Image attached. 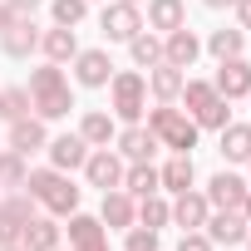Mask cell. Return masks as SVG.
I'll return each mask as SVG.
<instances>
[{
  "mask_svg": "<svg viewBox=\"0 0 251 251\" xmlns=\"http://www.w3.org/2000/svg\"><path fill=\"white\" fill-rule=\"evenodd\" d=\"M197 123H202V128H226V103H222V99H212V103L197 113Z\"/></svg>",
  "mask_w": 251,
  "mask_h": 251,
  "instance_id": "obj_35",
  "label": "cell"
},
{
  "mask_svg": "<svg viewBox=\"0 0 251 251\" xmlns=\"http://www.w3.org/2000/svg\"><path fill=\"white\" fill-rule=\"evenodd\" d=\"M207 5H212V10H222V5H236V0H207Z\"/></svg>",
  "mask_w": 251,
  "mask_h": 251,
  "instance_id": "obj_42",
  "label": "cell"
},
{
  "mask_svg": "<svg viewBox=\"0 0 251 251\" xmlns=\"http://www.w3.org/2000/svg\"><path fill=\"white\" fill-rule=\"evenodd\" d=\"M5 5H10V10H15V15H30V10H35V5H40V0H5Z\"/></svg>",
  "mask_w": 251,
  "mask_h": 251,
  "instance_id": "obj_39",
  "label": "cell"
},
{
  "mask_svg": "<svg viewBox=\"0 0 251 251\" xmlns=\"http://www.w3.org/2000/svg\"><path fill=\"white\" fill-rule=\"evenodd\" d=\"M20 241H25V251H54V241H59V226H54V222H25Z\"/></svg>",
  "mask_w": 251,
  "mask_h": 251,
  "instance_id": "obj_18",
  "label": "cell"
},
{
  "mask_svg": "<svg viewBox=\"0 0 251 251\" xmlns=\"http://www.w3.org/2000/svg\"><path fill=\"white\" fill-rule=\"evenodd\" d=\"M207 197H212L217 207H241V197H246V182H241V177H231V173H217V177L207 182Z\"/></svg>",
  "mask_w": 251,
  "mask_h": 251,
  "instance_id": "obj_12",
  "label": "cell"
},
{
  "mask_svg": "<svg viewBox=\"0 0 251 251\" xmlns=\"http://www.w3.org/2000/svg\"><path fill=\"white\" fill-rule=\"evenodd\" d=\"M0 45H5V54H10V59H25V54L40 45V35H35V25H30V20H10V30L0 35Z\"/></svg>",
  "mask_w": 251,
  "mask_h": 251,
  "instance_id": "obj_8",
  "label": "cell"
},
{
  "mask_svg": "<svg viewBox=\"0 0 251 251\" xmlns=\"http://www.w3.org/2000/svg\"><path fill=\"white\" fill-rule=\"evenodd\" d=\"M79 138H84V143H108V138H113V118H108V113H89V118L79 123Z\"/></svg>",
  "mask_w": 251,
  "mask_h": 251,
  "instance_id": "obj_26",
  "label": "cell"
},
{
  "mask_svg": "<svg viewBox=\"0 0 251 251\" xmlns=\"http://www.w3.org/2000/svg\"><path fill=\"white\" fill-rule=\"evenodd\" d=\"M222 158L246 163V158H251V128H241V123H226V128H222Z\"/></svg>",
  "mask_w": 251,
  "mask_h": 251,
  "instance_id": "obj_14",
  "label": "cell"
},
{
  "mask_svg": "<svg viewBox=\"0 0 251 251\" xmlns=\"http://www.w3.org/2000/svg\"><path fill=\"white\" fill-rule=\"evenodd\" d=\"M246 241H251V231H246Z\"/></svg>",
  "mask_w": 251,
  "mask_h": 251,
  "instance_id": "obj_45",
  "label": "cell"
},
{
  "mask_svg": "<svg viewBox=\"0 0 251 251\" xmlns=\"http://www.w3.org/2000/svg\"><path fill=\"white\" fill-rule=\"evenodd\" d=\"M148 20L153 30H182V0H148Z\"/></svg>",
  "mask_w": 251,
  "mask_h": 251,
  "instance_id": "obj_16",
  "label": "cell"
},
{
  "mask_svg": "<svg viewBox=\"0 0 251 251\" xmlns=\"http://www.w3.org/2000/svg\"><path fill=\"white\" fill-rule=\"evenodd\" d=\"M128 251H158V231H128Z\"/></svg>",
  "mask_w": 251,
  "mask_h": 251,
  "instance_id": "obj_36",
  "label": "cell"
},
{
  "mask_svg": "<svg viewBox=\"0 0 251 251\" xmlns=\"http://www.w3.org/2000/svg\"><path fill=\"white\" fill-rule=\"evenodd\" d=\"M30 173H25V163H20V153H5L0 158V182H10V187H20Z\"/></svg>",
  "mask_w": 251,
  "mask_h": 251,
  "instance_id": "obj_33",
  "label": "cell"
},
{
  "mask_svg": "<svg viewBox=\"0 0 251 251\" xmlns=\"http://www.w3.org/2000/svg\"><path fill=\"white\" fill-rule=\"evenodd\" d=\"M173 217H177L187 231H192V226H202V222H207V197H192V192H182V197H177V207H173Z\"/></svg>",
  "mask_w": 251,
  "mask_h": 251,
  "instance_id": "obj_21",
  "label": "cell"
},
{
  "mask_svg": "<svg viewBox=\"0 0 251 251\" xmlns=\"http://www.w3.org/2000/svg\"><path fill=\"white\" fill-rule=\"evenodd\" d=\"M89 182L103 187V192L118 187V182H123V163H118L113 153H94V158H89Z\"/></svg>",
  "mask_w": 251,
  "mask_h": 251,
  "instance_id": "obj_11",
  "label": "cell"
},
{
  "mask_svg": "<svg viewBox=\"0 0 251 251\" xmlns=\"http://www.w3.org/2000/svg\"><path fill=\"white\" fill-rule=\"evenodd\" d=\"M128 45H133V64H158V59H163V45H158L153 35H133Z\"/></svg>",
  "mask_w": 251,
  "mask_h": 251,
  "instance_id": "obj_30",
  "label": "cell"
},
{
  "mask_svg": "<svg viewBox=\"0 0 251 251\" xmlns=\"http://www.w3.org/2000/svg\"><path fill=\"white\" fill-rule=\"evenodd\" d=\"M128 5H138V0H128Z\"/></svg>",
  "mask_w": 251,
  "mask_h": 251,
  "instance_id": "obj_44",
  "label": "cell"
},
{
  "mask_svg": "<svg viewBox=\"0 0 251 251\" xmlns=\"http://www.w3.org/2000/svg\"><path fill=\"white\" fill-rule=\"evenodd\" d=\"M5 251H15V246H5Z\"/></svg>",
  "mask_w": 251,
  "mask_h": 251,
  "instance_id": "obj_46",
  "label": "cell"
},
{
  "mask_svg": "<svg viewBox=\"0 0 251 251\" xmlns=\"http://www.w3.org/2000/svg\"><path fill=\"white\" fill-rule=\"evenodd\" d=\"M148 84H153L158 99H177V94H182V69H177V64H163V69H153Z\"/></svg>",
  "mask_w": 251,
  "mask_h": 251,
  "instance_id": "obj_24",
  "label": "cell"
},
{
  "mask_svg": "<svg viewBox=\"0 0 251 251\" xmlns=\"http://www.w3.org/2000/svg\"><path fill=\"white\" fill-rule=\"evenodd\" d=\"M177 251H212V241H207V236H197V231H187V236L177 241Z\"/></svg>",
  "mask_w": 251,
  "mask_h": 251,
  "instance_id": "obj_37",
  "label": "cell"
},
{
  "mask_svg": "<svg viewBox=\"0 0 251 251\" xmlns=\"http://www.w3.org/2000/svg\"><path fill=\"white\" fill-rule=\"evenodd\" d=\"M25 108H30V89H5V94H0V113H5L10 123L25 118Z\"/></svg>",
  "mask_w": 251,
  "mask_h": 251,
  "instance_id": "obj_29",
  "label": "cell"
},
{
  "mask_svg": "<svg viewBox=\"0 0 251 251\" xmlns=\"http://www.w3.org/2000/svg\"><path fill=\"white\" fill-rule=\"evenodd\" d=\"M158 182H163V177H158L148 163H133V173H128V192H138V197H153V192H158Z\"/></svg>",
  "mask_w": 251,
  "mask_h": 251,
  "instance_id": "obj_28",
  "label": "cell"
},
{
  "mask_svg": "<svg viewBox=\"0 0 251 251\" xmlns=\"http://www.w3.org/2000/svg\"><path fill=\"white\" fill-rule=\"evenodd\" d=\"M241 207H246V217H251V192H246V197H241Z\"/></svg>",
  "mask_w": 251,
  "mask_h": 251,
  "instance_id": "obj_43",
  "label": "cell"
},
{
  "mask_svg": "<svg viewBox=\"0 0 251 251\" xmlns=\"http://www.w3.org/2000/svg\"><path fill=\"white\" fill-rule=\"evenodd\" d=\"M69 241H74L79 251H108V246H103V231H99L94 217H74V222H69Z\"/></svg>",
  "mask_w": 251,
  "mask_h": 251,
  "instance_id": "obj_15",
  "label": "cell"
},
{
  "mask_svg": "<svg viewBox=\"0 0 251 251\" xmlns=\"http://www.w3.org/2000/svg\"><path fill=\"white\" fill-rule=\"evenodd\" d=\"M74 74H79V84L99 89V84H108V79H113V64H108V54H103V50H84V54H79V64H74Z\"/></svg>",
  "mask_w": 251,
  "mask_h": 251,
  "instance_id": "obj_7",
  "label": "cell"
},
{
  "mask_svg": "<svg viewBox=\"0 0 251 251\" xmlns=\"http://www.w3.org/2000/svg\"><path fill=\"white\" fill-rule=\"evenodd\" d=\"M197 50H202V45H197V35H192V30H173V35H168V45H163L168 64H177V69H187V64L197 59Z\"/></svg>",
  "mask_w": 251,
  "mask_h": 251,
  "instance_id": "obj_10",
  "label": "cell"
},
{
  "mask_svg": "<svg viewBox=\"0 0 251 251\" xmlns=\"http://www.w3.org/2000/svg\"><path fill=\"white\" fill-rule=\"evenodd\" d=\"M217 94H226V99H241V94H251V64H246L241 54H236V59H222Z\"/></svg>",
  "mask_w": 251,
  "mask_h": 251,
  "instance_id": "obj_6",
  "label": "cell"
},
{
  "mask_svg": "<svg viewBox=\"0 0 251 251\" xmlns=\"http://www.w3.org/2000/svg\"><path fill=\"white\" fill-rule=\"evenodd\" d=\"M138 30H143V20H138V5L118 0V5H108V10H103V35H108V40H133Z\"/></svg>",
  "mask_w": 251,
  "mask_h": 251,
  "instance_id": "obj_5",
  "label": "cell"
},
{
  "mask_svg": "<svg viewBox=\"0 0 251 251\" xmlns=\"http://www.w3.org/2000/svg\"><path fill=\"white\" fill-rule=\"evenodd\" d=\"M207 226H212V241H226V246L246 241V217H236V212H222V217H212Z\"/></svg>",
  "mask_w": 251,
  "mask_h": 251,
  "instance_id": "obj_17",
  "label": "cell"
},
{
  "mask_svg": "<svg viewBox=\"0 0 251 251\" xmlns=\"http://www.w3.org/2000/svg\"><path fill=\"white\" fill-rule=\"evenodd\" d=\"M246 163H251V158H246Z\"/></svg>",
  "mask_w": 251,
  "mask_h": 251,
  "instance_id": "obj_47",
  "label": "cell"
},
{
  "mask_svg": "<svg viewBox=\"0 0 251 251\" xmlns=\"http://www.w3.org/2000/svg\"><path fill=\"white\" fill-rule=\"evenodd\" d=\"M153 133H163L168 148H177V153H187L197 143V128H192L182 113H173V108H153Z\"/></svg>",
  "mask_w": 251,
  "mask_h": 251,
  "instance_id": "obj_4",
  "label": "cell"
},
{
  "mask_svg": "<svg viewBox=\"0 0 251 251\" xmlns=\"http://www.w3.org/2000/svg\"><path fill=\"white\" fill-rule=\"evenodd\" d=\"M10 20H15V10H10V5H0V35L10 30Z\"/></svg>",
  "mask_w": 251,
  "mask_h": 251,
  "instance_id": "obj_40",
  "label": "cell"
},
{
  "mask_svg": "<svg viewBox=\"0 0 251 251\" xmlns=\"http://www.w3.org/2000/svg\"><path fill=\"white\" fill-rule=\"evenodd\" d=\"M84 148H89V143H84L79 133H64V138L50 143V163H54V168H79V163H89Z\"/></svg>",
  "mask_w": 251,
  "mask_h": 251,
  "instance_id": "obj_9",
  "label": "cell"
},
{
  "mask_svg": "<svg viewBox=\"0 0 251 251\" xmlns=\"http://www.w3.org/2000/svg\"><path fill=\"white\" fill-rule=\"evenodd\" d=\"M158 177H163V187H173V192H187V187H192V158H187V153H177V158H173V163H168Z\"/></svg>",
  "mask_w": 251,
  "mask_h": 251,
  "instance_id": "obj_20",
  "label": "cell"
},
{
  "mask_svg": "<svg viewBox=\"0 0 251 251\" xmlns=\"http://www.w3.org/2000/svg\"><path fill=\"white\" fill-rule=\"evenodd\" d=\"M138 212H143V226H163V222L173 217V212H168V202H158V197H143V207H138Z\"/></svg>",
  "mask_w": 251,
  "mask_h": 251,
  "instance_id": "obj_34",
  "label": "cell"
},
{
  "mask_svg": "<svg viewBox=\"0 0 251 251\" xmlns=\"http://www.w3.org/2000/svg\"><path fill=\"white\" fill-rule=\"evenodd\" d=\"M182 94H187V108L202 113L212 99H217V84H202V79H182Z\"/></svg>",
  "mask_w": 251,
  "mask_h": 251,
  "instance_id": "obj_27",
  "label": "cell"
},
{
  "mask_svg": "<svg viewBox=\"0 0 251 251\" xmlns=\"http://www.w3.org/2000/svg\"><path fill=\"white\" fill-rule=\"evenodd\" d=\"M241 45H246V35H241V30H212V40H207V50H212L217 59H236V54H241Z\"/></svg>",
  "mask_w": 251,
  "mask_h": 251,
  "instance_id": "obj_23",
  "label": "cell"
},
{
  "mask_svg": "<svg viewBox=\"0 0 251 251\" xmlns=\"http://www.w3.org/2000/svg\"><path fill=\"white\" fill-rule=\"evenodd\" d=\"M118 148H123V153H128L133 163H143V158H148V153H153L158 143H153V133H148V128H128V133H123V138H118Z\"/></svg>",
  "mask_w": 251,
  "mask_h": 251,
  "instance_id": "obj_25",
  "label": "cell"
},
{
  "mask_svg": "<svg viewBox=\"0 0 251 251\" xmlns=\"http://www.w3.org/2000/svg\"><path fill=\"white\" fill-rule=\"evenodd\" d=\"M236 10H241V25L251 30V0H236Z\"/></svg>",
  "mask_w": 251,
  "mask_h": 251,
  "instance_id": "obj_41",
  "label": "cell"
},
{
  "mask_svg": "<svg viewBox=\"0 0 251 251\" xmlns=\"http://www.w3.org/2000/svg\"><path fill=\"white\" fill-rule=\"evenodd\" d=\"M40 45H45V54H50L54 64H59V59H74V54H79V45H74V30H69V25L50 30V35H45Z\"/></svg>",
  "mask_w": 251,
  "mask_h": 251,
  "instance_id": "obj_19",
  "label": "cell"
},
{
  "mask_svg": "<svg viewBox=\"0 0 251 251\" xmlns=\"http://www.w3.org/2000/svg\"><path fill=\"white\" fill-rule=\"evenodd\" d=\"M25 187H30V197H40L50 212H74V202H79V187L64 182L59 173H30Z\"/></svg>",
  "mask_w": 251,
  "mask_h": 251,
  "instance_id": "obj_2",
  "label": "cell"
},
{
  "mask_svg": "<svg viewBox=\"0 0 251 251\" xmlns=\"http://www.w3.org/2000/svg\"><path fill=\"white\" fill-rule=\"evenodd\" d=\"M84 10H89V0H54V20L59 25H79Z\"/></svg>",
  "mask_w": 251,
  "mask_h": 251,
  "instance_id": "obj_32",
  "label": "cell"
},
{
  "mask_svg": "<svg viewBox=\"0 0 251 251\" xmlns=\"http://www.w3.org/2000/svg\"><path fill=\"white\" fill-rule=\"evenodd\" d=\"M103 222H108V226H128V222H133V202L108 187V192H103Z\"/></svg>",
  "mask_w": 251,
  "mask_h": 251,
  "instance_id": "obj_22",
  "label": "cell"
},
{
  "mask_svg": "<svg viewBox=\"0 0 251 251\" xmlns=\"http://www.w3.org/2000/svg\"><path fill=\"white\" fill-rule=\"evenodd\" d=\"M30 103H35L45 118H64V113L74 108L69 84H64V74H59L54 64H45V69H35V74H30Z\"/></svg>",
  "mask_w": 251,
  "mask_h": 251,
  "instance_id": "obj_1",
  "label": "cell"
},
{
  "mask_svg": "<svg viewBox=\"0 0 251 251\" xmlns=\"http://www.w3.org/2000/svg\"><path fill=\"white\" fill-rule=\"evenodd\" d=\"M20 231H25V217H15L10 207H0V246H15Z\"/></svg>",
  "mask_w": 251,
  "mask_h": 251,
  "instance_id": "obj_31",
  "label": "cell"
},
{
  "mask_svg": "<svg viewBox=\"0 0 251 251\" xmlns=\"http://www.w3.org/2000/svg\"><path fill=\"white\" fill-rule=\"evenodd\" d=\"M5 207H10V212H15V217H25V222H30V197H10V202H5Z\"/></svg>",
  "mask_w": 251,
  "mask_h": 251,
  "instance_id": "obj_38",
  "label": "cell"
},
{
  "mask_svg": "<svg viewBox=\"0 0 251 251\" xmlns=\"http://www.w3.org/2000/svg\"><path fill=\"white\" fill-rule=\"evenodd\" d=\"M35 148H45V128H40V123L30 118H15V128H10V153H20V158H30Z\"/></svg>",
  "mask_w": 251,
  "mask_h": 251,
  "instance_id": "obj_13",
  "label": "cell"
},
{
  "mask_svg": "<svg viewBox=\"0 0 251 251\" xmlns=\"http://www.w3.org/2000/svg\"><path fill=\"white\" fill-rule=\"evenodd\" d=\"M108 89H113V108L123 118H138L143 113V103H148V79L143 74H113Z\"/></svg>",
  "mask_w": 251,
  "mask_h": 251,
  "instance_id": "obj_3",
  "label": "cell"
}]
</instances>
